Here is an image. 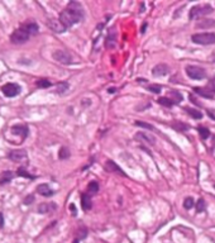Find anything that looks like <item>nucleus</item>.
<instances>
[{
	"instance_id": "obj_1",
	"label": "nucleus",
	"mask_w": 215,
	"mask_h": 243,
	"mask_svg": "<svg viewBox=\"0 0 215 243\" xmlns=\"http://www.w3.org/2000/svg\"><path fill=\"white\" fill-rule=\"evenodd\" d=\"M84 17H85V11H84L82 5L77 2H70L66 8L61 11L58 21L67 29L72 27V25L80 23L84 19Z\"/></svg>"
},
{
	"instance_id": "obj_2",
	"label": "nucleus",
	"mask_w": 215,
	"mask_h": 243,
	"mask_svg": "<svg viewBox=\"0 0 215 243\" xmlns=\"http://www.w3.org/2000/svg\"><path fill=\"white\" fill-rule=\"evenodd\" d=\"M38 33V24L34 22H28L22 24L18 29H15L10 36V41L14 44L25 43L30 37H33Z\"/></svg>"
},
{
	"instance_id": "obj_3",
	"label": "nucleus",
	"mask_w": 215,
	"mask_h": 243,
	"mask_svg": "<svg viewBox=\"0 0 215 243\" xmlns=\"http://www.w3.org/2000/svg\"><path fill=\"white\" fill-rule=\"evenodd\" d=\"M214 8L209 4H201V5H196L191 8L190 13H188V18L191 19H196V18H200V17H204V15H207L213 13Z\"/></svg>"
},
{
	"instance_id": "obj_4",
	"label": "nucleus",
	"mask_w": 215,
	"mask_h": 243,
	"mask_svg": "<svg viewBox=\"0 0 215 243\" xmlns=\"http://www.w3.org/2000/svg\"><path fill=\"white\" fill-rule=\"evenodd\" d=\"M191 41L194 43L201 44V46L214 44L215 43V33L209 32V33H196V34H192Z\"/></svg>"
},
{
	"instance_id": "obj_5",
	"label": "nucleus",
	"mask_w": 215,
	"mask_h": 243,
	"mask_svg": "<svg viewBox=\"0 0 215 243\" xmlns=\"http://www.w3.org/2000/svg\"><path fill=\"white\" fill-rule=\"evenodd\" d=\"M52 57L55 58L57 62H60L62 65H71L74 62V58L71 56V53H68L67 51H63V50H57L52 53Z\"/></svg>"
},
{
	"instance_id": "obj_6",
	"label": "nucleus",
	"mask_w": 215,
	"mask_h": 243,
	"mask_svg": "<svg viewBox=\"0 0 215 243\" xmlns=\"http://www.w3.org/2000/svg\"><path fill=\"white\" fill-rule=\"evenodd\" d=\"M186 75L190 78H192V80H201V78H205L206 76L204 69H201L199 66H192V65L186 67Z\"/></svg>"
},
{
	"instance_id": "obj_7",
	"label": "nucleus",
	"mask_w": 215,
	"mask_h": 243,
	"mask_svg": "<svg viewBox=\"0 0 215 243\" xmlns=\"http://www.w3.org/2000/svg\"><path fill=\"white\" fill-rule=\"evenodd\" d=\"M21 86H19L18 84H14V82H9V84H5L3 85L2 88V91L3 94L6 96V98H14L17 95L21 94Z\"/></svg>"
},
{
	"instance_id": "obj_8",
	"label": "nucleus",
	"mask_w": 215,
	"mask_h": 243,
	"mask_svg": "<svg viewBox=\"0 0 215 243\" xmlns=\"http://www.w3.org/2000/svg\"><path fill=\"white\" fill-rule=\"evenodd\" d=\"M10 132H11L13 136L21 137V141L23 142V141L28 137V132H29V130H28V127H27V126H23V124H18V126L11 127Z\"/></svg>"
},
{
	"instance_id": "obj_9",
	"label": "nucleus",
	"mask_w": 215,
	"mask_h": 243,
	"mask_svg": "<svg viewBox=\"0 0 215 243\" xmlns=\"http://www.w3.org/2000/svg\"><path fill=\"white\" fill-rule=\"evenodd\" d=\"M9 158L14 162H23L28 158L27 151L24 149H17V151H11L9 153Z\"/></svg>"
},
{
	"instance_id": "obj_10",
	"label": "nucleus",
	"mask_w": 215,
	"mask_h": 243,
	"mask_svg": "<svg viewBox=\"0 0 215 243\" xmlns=\"http://www.w3.org/2000/svg\"><path fill=\"white\" fill-rule=\"evenodd\" d=\"M105 170L108 172H114V174H118V175H120V176H127V174L123 171V170L116 165V163L114 162V161H112V160H108L106 162H105Z\"/></svg>"
},
{
	"instance_id": "obj_11",
	"label": "nucleus",
	"mask_w": 215,
	"mask_h": 243,
	"mask_svg": "<svg viewBox=\"0 0 215 243\" xmlns=\"http://www.w3.org/2000/svg\"><path fill=\"white\" fill-rule=\"evenodd\" d=\"M57 209V205L55 203H42V204L38 206V213L40 214H49L53 213Z\"/></svg>"
},
{
	"instance_id": "obj_12",
	"label": "nucleus",
	"mask_w": 215,
	"mask_h": 243,
	"mask_svg": "<svg viewBox=\"0 0 215 243\" xmlns=\"http://www.w3.org/2000/svg\"><path fill=\"white\" fill-rule=\"evenodd\" d=\"M48 25H49V28L52 30L56 32V33H62V32L66 30V28H65L63 25L61 24V22L57 21V19H49V21H48Z\"/></svg>"
},
{
	"instance_id": "obj_13",
	"label": "nucleus",
	"mask_w": 215,
	"mask_h": 243,
	"mask_svg": "<svg viewBox=\"0 0 215 243\" xmlns=\"http://www.w3.org/2000/svg\"><path fill=\"white\" fill-rule=\"evenodd\" d=\"M116 46V32L114 29H110L109 34L105 41V47L106 48H114Z\"/></svg>"
},
{
	"instance_id": "obj_14",
	"label": "nucleus",
	"mask_w": 215,
	"mask_h": 243,
	"mask_svg": "<svg viewBox=\"0 0 215 243\" xmlns=\"http://www.w3.org/2000/svg\"><path fill=\"white\" fill-rule=\"evenodd\" d=\"M152 74H153V76H157V77L167 75V74H168V67H167V65L160 63V65H157V66H154L153 70H152Z\"/></svg>"
},
{
	"instance_id": "obj_15",
	"label": "nucleus",
	"mask_w": 215,
	"mask_h": 243,
	"mask_svg": "<svg viewBox=\"0 0 215 243\" xmlns=\"http://www.w3.org/2000/svg\"><path fill=\"white\" fill-rule=\"evenodd\" d=\"M37 193L41 194L42 196H52L55 194V191L47 185V184H41V185H38L37 186Z\"/></svg>"
},
{
	"instance_id": "obj_16",
	"label": "nucleus",
	"mask_w": 215,
	"mask_h": 243,
	"mask_svg": "<svg viewBox=\"0 0 215 243\" xmlns=\"http://www.w3.org/2000/svg\"><path fill=\"white\" fill-rule=\"evenodd\" d=\"M81 206L84 210H90L91 206H93V203H91V198L87 193L81 195Z\"/></svg>"
},
{
	"instance_id": "obj_17",
	"label": "nucleus",
	"mask_w": 215,
	"mask_h": 243,
	"mask_svg": "<svg viewBox=\"0 0 215 243\" xmlns=\"http://www.w3.org/2000/svg\"><path fill=\"white\" fill-rule=\"evenodd\" d=\"M135 138H137V139H142V141H144V142H147V143H149V144H154V143H156L154 137L148 136V134L144 133V132L137 133V134H135Z\"/></svg>"
},
{
	"instance_id": "obj_18",
	"label": "nucleus",
	"mask_w": 215,
	"mask_h": 243,
	"mask_svg": "<svg viewBox=\"0 0 215 243\" xmlns=\"http://www.w3.org/2000/svg\"><path fill=\"white\" fill-rule=\"evenodd\" d=\"M13 179V172L11 171H4L0 176V185H5V184L10 182Z\"/></svg>"
},
{
	"instance_id": "obj_19",
	"label": "nucleus",
	"mask_w": 215,
	"mask_h": 243,
	"mask_svg": "<svg viewBox=\"0 0 215 243\" xmlns=\"http://www.w3.org/2000/svg\"><path fill=\"white\" fill-rule=\"evenodd\" d=\"M186 111L188 113V115L194 118V119H201V118H203V113H201V111H199L198 109L186 108Z\"/></svg>"
},
{
	"instance_id": "obj_20",
	"label": "nucleus",
	"mask_w": 215,
	"mask_h": 243,
	"mask_svg": "<svg viewBox=\"0 0 215 243\" xmlns=\"http://www.w3.org/2000/svg\"><path fill=\"white\" fill-rule=\"evenodd\" d=\"M97 191H99V184L96 181H91L87 185V194H96Z\"/></svg>"
},
{
	"instance_id": "obj_21",
	"label": "nucleus",
	"mask_w": 215,
	"mask_h": 243,
	"mask_svg": "<svg viewBox=\"0 0 215 243\" xmlns=\"http://www.w3.org/2000/svg\"><path fill=\"white\" fill-rule=\"evenodd\" d=\"M37 88H41V89H47L49 86H52V82L49 80H47V78H41V80H37L36 82Z\"/></svg>"
},
{
	"instance_id": "obj_22",
	"label": "nucleus",
	"mask_w": 215,
	"mask_h": 243,
	"mask_svg": "<svg viewBox=\"0 0 215 243\" xmlns=\"http://www.w3.org/2000/svg\"><path fill=\"white\" fill-rule=\"evenodd\" d=\"M172 127H173L176 130H177V132H185V130L188 129L187 124H184L182 122H175V123L172 124Z\"/></svg>"
},
{
	"instance_id": "obj_23",
	"label": "nucleus",
	"mask_w": 215,
	"mask_h": 243,
	"mask_svg": "<svg viewBox=\"0 0 215 243\" xmlns=\"http://www.w3.org/2000/svg\"><path fill=\"white\" fill-rule=\"evenodd\" d=\"M194 91H195V93H196V94L201 95V96L207 98V99H211V98H214V95H213V94L207 93V90H204V89H201V88H195V89H194Z\"/></svg>"
},
{
	"instance_id": "obj_24",
	"label": "nucleus",
	"mask_w": 215,
	"mask_h": 243,
	"mask_svg": "<svg viewBox=\"0 0 215 243\" xmlns=\"http://www.w3.org/2000/svg\"><path fill=\"white\" fill-rule=\"evenodd\" d=\"M214 24H215V21H213V19H205V21H201L198 23V27L199 28H207V27H211Z\"/></svg>"
},
{
	"instance_id": "obj_25",
	"label": "nucleus",
	"mask_w": 215,
	"mask_h": 243,
	"mask_svg": "<svg viewBox=\"0 0 215 243\" xmlns=\"http://www.w3.org/2000/svg\"><path fill=\"white\" fill-rule=\"evenodd\" d=\"M158 103H160L161 105H163V107L171 108L172 105L175 104V100H171V99H168V98H160V99H158Z\"/></svg>"
},
{
	"instance_id": "obj_26",
	"label": "nucleus",
	"mask_w": 215,
	"mask_h": 243,
	"mask_svg": "<svg viewBox=\"0 0 215 243\" xmlns=\"http://www.w3.org/2000/svg\"><path fill=\"white\" fill-rule=\"evenodd\" d=\"M198 130H199V134H200V137H201L203 139H207V138L210 137V132H209V129H207V128H205V127H199Z\"/></svg>"
},
{
	"instance_id": "obj_27",
	"label": "nucleus",
	"mask_w": 215,
	"mask_h": 243,
	"mask_svg": "<svg viewBox=\"0 0 215 243\" xmlns=\"http://www.w3.org/2000/svg\"><path fill=\"white\" fill-rule=\"evenodd\" d=\"M17 175L18 176H22V177H27V179H30V180H33V179H36V176H33V175H30V174H28L27 171H25L24 168H19L18 171H17Z\"/></svg>"
},
{
	"instance_id": "obj_28",
	"label": "nucleus",
	"mask_w": 215,
	"mask_h": 243,
	"mask_svg": "<svg viewBox=\"0 0 215 243\" xmlns=\"http://www.w3.org/2000/svg\"><path fill=\"white\" fill-rule=\"evenodd\" d=\"M58 157H60L61 160H66V158H68V157H70V151H68V148H66V147H62V148L60 149V153H58Z\"/></svg>"
},
{
	"instance_id": "obj_29",
	"label": "nucleus",
	"mask_w": 215,
	"mask_h": 243,
	"mask_svg": "<svg viewBox=\"0 0 215 243\" xmlns=\"http://www.w3.org/2000/svg\"><path fill=\"white\" fill-rule=\"evenodd\" d=\"M195 205H196V212H198V213H201V212H203V210L205 209V206H206L204 199H199L198 203H196Z\"/></svg>"
},
{
	"instance_id": "obj_30",
	"label": "nucleus",
	"mask_w": 215,
	"mask_h": 243,
	"mask_svg": "<svg viewBox=\"0 0 215 243\" xmlns=\"http://www.w3.org/2000/svg\"><path fill=\"white\" fill-rule=\"evenodd\" d=\"M135 126H138L141 128H146V129H149V130H154V127L151 126V124L148 123H144V122H141V120H137L135 122Z\"/></svg>"
},
{
	"instance_id": "obj_31",
	"label": "nucleus",
	"mask_w": 215,
	"mask_h": 243,
	"mask_svg": "<svg viewBox=\"0 0 215 243\" xmlns=\"http://www.w3.org/2000/svg\"><path fill=\"white\" fill-rule=\"evenodd\" d=\"M68 89V84L67 82H62V84H60L57 86V89H56V93H58V94H62V93H65Z\"/></svg>"
},
{
	"instance_id": "obj_32",
	"label": "nucleus",
	"mask_w": 215,
	"mask_h": 243,
	"mask_svg": "<svg viewBox=\"0 0 215 243\" xmlns=\"http://www.w3.org/2000/svg\"><path fill=\"white\" fill-rule=\"evenodd\" d=\"M195 205V201H194V199L192 198H186L185 199V201H184V206H185V209H191L192 206Z\"/></svg>"
},
{
	"instance_id": "obj_33",
	"label": "nucleus",
	"mask_w": 215,
	"mask_h": 243,
	"mask_svg": "<svg viewBox=\"0 0 215 243\" xmlns=\"http://www.w3.org/2000/svg\"><path fill=\"white\" fill-rule=\"evenodd\" d=\"M148 90L151 91V93H154V94H160L162 91V88L160 85H149L148 86Z\"/></svg>"
},
{
	"instance_id": "obj_34",
	"label": "nucleus",
	"mask_w": 215,
	"mask_h": 243,
	"mask_svg": "<svg viewBox=\"0 0 215 243\" xmlns=\"http://www.w3.org/2000/svg\"><path fill=\"white\" fill-rule=\"evenodd\" d=\"M171 94H172L173 98H176V103H180V101L182 100V95L179 93L177 90H172V91H171Z\"/></svg>"
},
{
	"instance_id": "obj_35",
	"label": "nucleus",
	"mask_w": 215,
	"mask_h": 243,
	"mask_svg": "<svg viewBox=\"0 0 215 243\" xmlns=\"http://www.w3.org/2000/svg\"><path fill=\"white\" fill-rule=\"evenodd\" d=\"M34 200V198L33 196H28V198H25V200H24V204H27V205H29V204H32V201Z\"/></svg>"
},
{
	"instance_id": "obj_36",
	"label": "nucleus",
	"mask_w": 215,
	"mask_h": 243,
	"mask_svg": "<svg viewBox=\"0 0 215 243\" xmlns=\"http://www.w3.org/2000/svg\"><path fill=\"white\" fill-rule=\"evenodd\" d=\"M207 114L210 115V118H213V119H215V114H213V111H211V110H207Z\"/></svg>"
},
{
	"instance_id": "obj_37",
	"label": "nucleus",
	"mask_w": 215,
	"mask_h": 243,
	"mask_svg": "<svg viewBox=\"0 0 215 243\" xmlns=\"http://www.w3.org/2000/svg\"><path fill=\"white\" fill-rule=\"evenodd\" d=\"M109 93H115V89H109Z\"/></svg>"
},
{
	"instance_id": "obj_38",
	"label": "nucleus",
	"mask_w": 215,
	"mask_h": 243,
	"mask_svg": "<svg viewBox=\"0 0 215 243\" xmlns=\"http://www.w3.org/2000/svg\"><path fill=\"white\" fill-rule=\"evenodd\" d=\"M213 142H214V143H215V136H214V137H213Z\"/></svg>"
}]
</instances>
